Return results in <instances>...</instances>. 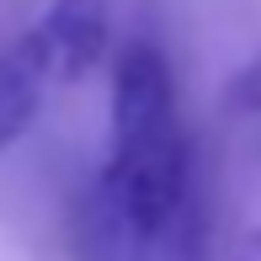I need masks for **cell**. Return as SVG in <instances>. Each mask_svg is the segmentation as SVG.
<instances>
[{"mask_svg":"<svg viewBox=\"0 0 261 261\" xmlns=\"http://www.w3.org/2000/svg\"><path fill=\"white\" fill-rule=\"evenodd\" d=\"M251 261H261V234H256V240H251Z\"/></svg>","mask_w":261,"mask_h":261,"instance_id":"5","label":"cell"},{"mask_svg":"<svg viewBox=\"0 0 261 261\" xmlns=\"http://www.w3.org/2000/svg\"><path fill=\"white\" fill-rule=\"evenodd\" d=\"M107 32H112L107 0H54V6L43 11V21L16 48L32 59V69H38L43 80L69 86V80H80L107 54Z\"/></svg>","mask_w":261,"mask_h":261,"instance_id":"2","label":"cell"},{"mask_svg":"<svg viewBox=\"0 0 261 261\" xmlns=\"http://www.w3.org/2000/svg\"><path fill=\"white\" fill-rule=\"evenodd\" d=\"M181 134L176 112V80L155 43H128L112 64V149H149Z\"/></svg>","mask_w":261,"mask_h":261,"instance_id":"1","label":"cell"},{"mask_svg":"<svg viewBox=\"0 0 261 261\" xmlns=\"http://www.w3.org/2000/svg\"><path fill=\"white\" fill-rule=\"evenodd\" d=\"M224 101H229V112H261V59L245 64L240 75L224 86Z\"/></svg>","mask_w":261,"mask_h":261,"instance_id":"4","label":"cell"},{"mask_svg":"<svg viewBox=\"0 0 261 261\" xmlns=\"http://www.w3.org/2000/svg\"><path fill=\"white\" fill-rule=\"evenodd\" d=\"M43 86H48V80L32 69V59L21 48L0 59V149L16 144V139L32 128L38 101H43Z\"/></svg>","mask_w":261,"mask_h":261,"instance_id":"3","label":"cell"}]
</instances>
